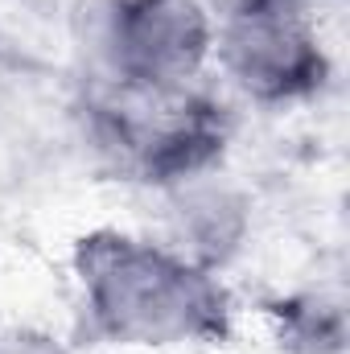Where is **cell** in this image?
<instances>
[{
    "label": "cell",
    "mask_w": 350,
    "mask_h": 354,
    "mask_svg": "<svg viewBox=\"0 0 350 354\" xmlns=\"http://www.w3.org/2000/svg\"><path fill=\"white\" fill-rule=\"evenodd\" d=\"M124 37V62L136 83H177L206 46V29L190 0H136Z\"/></svg>",
    "instance_id": "cell-2"
},
{
    "label": "cell",
    "mask_w": 350,
    "mask_h": 354,
    "mask_svg": "<svg viewBox=\"0 0 350 354\" xmlns=\"http://www.w3.org/2000/svg\"><path fill=\"white\" fill-rule=\"evenodd\" d=\"M95 297L99 313L116 326V334L165 338L194 330L202 317L194 272L136 248H120L99 264Z\"/></svg>",
    "instance_id": "cell-1"
}]
</instances>
